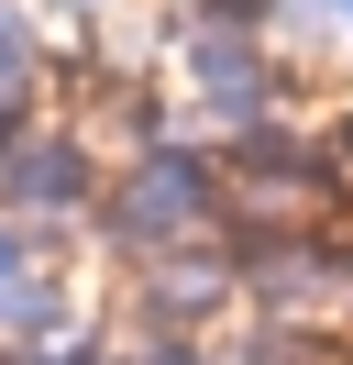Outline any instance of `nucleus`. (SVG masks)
<instances>
[{
	"instance_id": "nucleus-1",
	"label": "nucleus",
	"mask_w": 353,
	"mask_h": 365,
	"mask_svg": "<svg viewBox=\"0 0 353 365\" xmlns=\"http://www.w3.org/2000/svg\"><path fill=\"white\" fill-rule=\"evenodd\" d=\"M221 200H232V188H221L210 155H188V144H144V155L100 188V232L144 266V255L210 244V232H221Z\"/></svg>"
},
{
	"instance_id": "nucleus-2",
	"label": "nucleus",
	"mask_w": 353,
	"mask_h": 365,
	"mask_svg": "<svg viewBox=\"0 0 353 365\" xmlns=\"http://www.w3.org/2000/svg\"><path fill=\"white\" fill-rule=\"evenodd\" d=\"M0 210H11L22 232H33V222H78V210H100V166H88V144L56 133V122H22V133L0 144Z\"/></svg>"
},
{
	"instance_id": "nucleus-3",
	"label": "nucleus",
	"mask_w": 353,
	"mask_h": 365,
	"mask_svg": "<svg viewBox=\"0 0 353 365\" xmlns=\"http://www.w3.org/2000/svg\"><path fill=\"white\" fill-rule=\"evenodd\" d=\"M232 299H243V255L232 244H176V255H144L132 321H144V343H166V332H210Z\"/></svg>"
},
{
	"instance_id": "nucleus-4",
	"label": "nucleus",
	"mask_w": 353,
	"mask_h": 365,
	"mask_svg": "<svg viewBox=\"0 0 353 365\" xmlns=\"http://www.w3.org/2000/svg\"><path fill=\"white\" fill-rule=\"evenodd\" d=\"M243 299L265 321H331L353 299V255L342 244H309V232H276V244H243Z\"/></svg>"
},
{
	"instance_id": "nucleus-5",
	"label": "nucleus",
	"mask_w": 353,
	"mask_h": 365,
	"mask_svg": "<svg viewBox=\"0 0 353 365\" xmlns=\"http://www.w3.org/2000/svg\"><path fill=\"white\" fill-rule=\"evenodd\" d=\"M188 89H199V111H210V122L265 133V111H276L265 34H254V23H188Z\"/></svg>"
},
{
	"instance_id": "nucleus-6",
	"label": "nucleus",
	"mask_w": 353,
	"mask_h": 365,
	"mask_svg": "<svg viewBox=\"0 0 353 365\" xmlns=\"http://www.w3.org/2000/svg\"><path fill=\"white\" fill-rule=\"evenodd\" d=\"M22 266H33V232H22V222H11V210H0V288H11V277H22Z\"/></svg>"
},
{
	"instance_id": "nucleus-7",
	"label": "nucleus",
	"mask_w": 353,
	"mask_h": 365,
	"mask_svg": "<svg viewBox=\"0 0 353 365\" xmlns=\"http://www.w3.org/2000/svg\"><path fill=\"white\" fill-rule=\"evenodd\" d=\"M100 365H154V343H100Z\"/></svg>"
},
{
	"instance_id": "nucleus-8",
	"label": "nucleus",
	"mask_w": 353,
	"mask_h": 365,
	"mask_svg": "<svg viewBox=\"0 0 353 365\" xmlns=\"http://www.w3.org/2000/svg\"><path fill=\"white\" fill-rule=\"evenodd\" d=\"M44 11H100V0H44Z\"/></svg>"
},
{
	"instance_id": "nucleus-9",
	"label": "nucleus",
	"mask_w": 353,
	"mask_h": 365,
	"mask_svg": "<svg viewBox=\"0 0 353 365\" xmlns=\"http://www.w3.org/2000/svg\"><path fill=\"white\" fill-rule=\"evenodd\" d=\"M331 23H342V34H353V0H331Z\"/></svg>"
},
{
	"instance_id": "nucleus-10",
	"label": "nucleus",
	"mask_w": 353,
	"mask_h": 365,
	"mask_svg": "<svg viewBox=\"0 0 353 365\" xmlns=\"http://www.w3.org/2000/svg\"><path fill=\"white\" fill-rule=\"evenodd\" d=\"M342 155H353V111H342Z\"/></svg>"
},
{
	"instance_id": "nucleus-11",
	"label": "nucleus",
	"mask_w": 353,
	"mask_h": 365,
	"mask_svg": "<svg viewBox=\"0 0 353 365\" xmlns=\"http://www.w3.org/2000/svg\"><path fill=\"white\" fill-rule=\"evenodd\" d=\"M0 365H11V354H0Z\"/></svg>"
}]
</instances>
